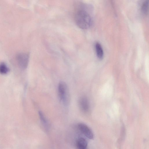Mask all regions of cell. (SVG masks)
<instances>
[{"mask_svg":"<svg viewBox=\"0 0 149 149\" xmlns=\"http://www.w3.org/2000/svg\"><path fill=\"white\" fill-rule=\"evenodd\" d=\"M90 7L85 5L81 6L76 12L75 21L77 25L81 29H88L93 24L91 8Z\"/></svg>","mask_w":149,"mask_h":149,"instance_id":"cell-1","label":"cell"},{"mask_svg":"<svg viewBox=\"0 0 149 149\" xmlns=\"http://www.w3.org/2000/svg\"><path fill=\"white\" fill-rule=\"evenodd\" d=\"M58 93L60 100L65 105L68 104L69 101L68 89L66 83L60 81L58 86Z\"/></svg>","mask_w":149,"mask_h":149,"instance_id":"cell-2","label":"cell"},{"mask_svg":"<svg viewBox=\"0 0 149 149\" xmlns=\"http://www.w3.org/2000/svg\"><path fill=\"white\" fill-rule=\"evenodd\" d=\"M29 59V55L26 53H22L18 54L16 59L19 67L25 69L27 67Z\"/></svg>","mask_w":149,"mask_h":149,"instance_id":"cell-3","label":"cell"},{"mask_svg":"<svg viewBox=\"0 0 149 149\" xmlns=\"http://www.w3.org/2000/svg\"><path fill=\"white\" fill-rule=\"evenodd\" d=\"M78 127L81 132L86 137L90 139L94 138V134L91 129L86 124L83 123H79Z\"/></svg>","mask_w":149,"mask_h":149,"instance_id":"cell-4","label":"cell"},{"mask_svg":"<svg viewBox=\"0 0 149 149\" xmlns=\"http://www.w3.org/2000/svg\"><path fill=\"white\" fill-rule=\"evenodd\" d=\"M79 101V106L81 110L85 112H88L89 109V104L87 98L85 97H82Z\"/></svg>","mask_w":149,"mask_h":149,"instance_id":"cell-5","label":"cell"},{"mask_svg":"<svg viewBox=\"0 0 149 149\" xmlns=\"http://www.w3.org/2000/svg\"><path fill=\"white\" fill-rule=\"evenodd\" d=\"M88 143L84 138L81 137L77 141L76 146L77 149H87Z\"/></svg>","mask_w":149,"mask_h":149,"instance_id":"cell-6","label":"cell"},{"mask_svg":"<svg viewBox=\"0 0 149 149\" xmlns=\"http://www.w3.org/2000/svg\"><path fill=\"white\" fill-rule=\"evenodd\" d=\"M95 49L97 57L100 59H102L104 56V52L100 44L97 42L95 44Z\"/></svg>","mask_w":149,"mask_h":149,"instance_id":"cell-7","label":"cell"},{"mask_svg":"<svg viewBox=\"0 0 149 149\" xmlns=\"http://www.w3.org/2000/svg\"><path fill=\"white\" fill-rule=\"evenodd\" d=\"M149 9V1H144L142 3L141 7V11L144 15H146L148 13Z\"/></svg>","mask_w":149,"mask_h":149,"instance_id":"cell-8","label":"cell"},{"mask_svg":"<svg viewBox=\"0 0 149 149\" xmlns=\"http://www.w3.org/2000/svg\"><path fill=\"white\" fill-rule=\"evenodd\" d=\"M9 71V69L6 64L4 62L0 63V73L5 74L8 73Z\"/></svg>","mask_w":149,"mask_h":149,"instance_id":"cell-9","label":"cell"},{"mask_svg":"<svg viewBox=\"0 0 149 149\" xmlns=\"http://www.w3.org/2000/svg\"><path fill=\"white\" fill-rule=\"evenodd\" d=\"M40 119L43 124L46 127L48 126V123L47 120L44 115L43 113L41 111H39L38 113Z\"/></svg>","mask_w":149,"mask_h":149,"instance_id":"cell-10","label":"cell"}]
</instances>
